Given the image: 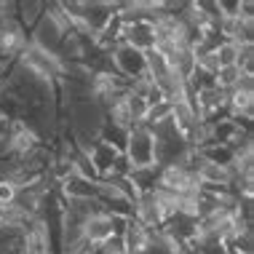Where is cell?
Returning a JSON list of instances; mask_svg holds the SVG:
<instances>
[{
	"instance_id": "obj_1",
	"label": "cell",
	"mask_w": 254,
	"mask_h": 254,
	"mask_svg": "<svg viewBox=\"0 0 254 254\" xmlns=\"http://www.w3.org/2000/svg\"><path fill=\"white\" fill-rule=\"evenodd\" d=\"M214 59H217V67H236V62H238V43H233V40H222V43L214 49Z\"/></svg>"
},
{
	"instance_id": "obj_2",
	"label": "cell",
	"mask_w": 254,
	"mask_h": 254,
	"mask_svg": "<svg viewBox=\"0 0 254 254\" xmlns=\"http://www.w3.org/2000/svg\"><path fill=\"white\" fill-rule=\"evenodd\" d=\"M19 195V188L13 185L11 180H0V209H5V206H11L16 201Z\"/></svg>"
}]
</instances>
